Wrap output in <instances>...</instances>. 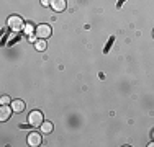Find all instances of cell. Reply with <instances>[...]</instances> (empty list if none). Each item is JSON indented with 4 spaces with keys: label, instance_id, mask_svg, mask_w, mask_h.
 <instances>
[{
    "label": "cell",
    "instance_id": "cell-12",
    "mask_svg": "<svg viewBox=\"0 0 154 147\" xmlns=\"http://www.w3.org/2000/svg\"><path fill=\"white\" fill-rule=\"evenodd\" d=\"M49 3H51V0H41V5L43 7H49Z\"/></svg>",
    "mask_w": 154,
    "mask_h": 147
},
{
    "label": "cell",
    "instance_id": "cell-7",
    "mask_svg": "<svg viewBox=\"0 0 154 147\" xmlns=\"http://www.w3.org/2000/svg\"><path fill=\"white\" fill-rule=\"evenodd\" d=\"M25 106H26V105H25V103L21 101V100H15V101H12V110H13L15 113H21V111L25 110Z\"/></svg>",
    "mask_w": 154,
    "mask_h": 147
},
{
    "label": "cell",
    "instance_id": "cell-1",
    "mask_svg": "<svg viewBox=\"0 0 154 147\" xmlns=\"http://www.w3.org/2000/svg\"><path fill=\"white\" fill-rule=\"evenodd\" d=\"M7 25H8V28L12 29V31H15V33L25 29V23H23V20H21V16H18V15H12V16H8Z\"/></svg>",
    "mask_w": 154,
    "mask_h": 147
},
{
    "label": "cell",
    "instance_id": "cell-8",
    "mask_svg": "<svg viewBox=\"0 0 154 147\" xmlns=\"http://www.w3.org/2000/svg\"><path fill=\"white\" fill-rule=\"evenodd\" d=\"M35 47H36V51H45L48 47V44H46L45 39H38V41L35 43Z\"/></svg>",
    "mask_w": 154,
    "mask_h": 147
},
{
    "label": "cell",
    "instance_id": "cell-13",
    "mask_svg": "<svg viewBox=\"0 0 154 147\" xmlns=\"http://www.w3.org/2000/svg\"><path fill=\"white\" fill-rule=\"evenodd\" d=\"M152 34H154V33H152Z\"/></svg>",
    "mask_w": 154,
    "mask_h": 147
},
{
    "label": "cell",
    "instance_id": "cell-11",
    "mask_svg": "<svg viewBox=\"0 0 154 147\" xmlns=\"http://www.w3.org/2000/svg\"><path fill=\"white\" fill-rule=\"evenodd\" d=\"M33 31V28H31V25H25V33H28V34H30V33Z\"/></svg>",
    "mask_w": 154,
    "mask_h": 147
},
{
    "label": "cell",
    "instance_id": "cell-5",
    "mask_svg": "<svg viewBox=\"0 0 154 147\" xmlns=\"http://www.w3.org/2000/svg\"><path fill=\"white\" fill-rule=\"evenodd\" d=\"M12 106L8 105H2V108H0V121H7L10 118V113H12Z\"/></svg>",
    "mask_w": 154,
    "mask_h": 147
},
{
    "label": "cell",
    "instance_id": "cell-2",
    "mask_svg": "<svg viewBox=\"0 0 154 147\" xmlns=\"http://www.w3.org/2000/svg\"><path fill=\"white\" fill-rule=\"evenodd\" d=\"M28 123H30L33 128L41 126V124L45 123V119H43V113L41 111H31L30 116H28Z\"/></svg>",
    "mask_w": 154,
    "mask_h": 147
},
{
    "label": "cell",
    "instance_id": "cell-6",
    "mask_svg": "<svg viewBox=\"0 0 154 147\" xmlns=\"http://www.w3.org/2000/svg\"><path fill=\"white\" fill-rule=\"evenodd\" d=\"M51 7L56 12H62L66 10V0H51Z\"/></svg>",
    "mask_w": 154,
    "mask_h": 147
},
{
    "label": "cell",
    "instance_id": "cell-3",
    "mask_svg": "<svg viewBox=\"0 0 154 147\" xmlns=\"http://www.w3.org/2000/svg\"><path fill=\"white\" fill-rule=\"evenodd\" d=\"M35 33H36V36H38L39 39H46V38L51 36V26L49 25H38L36 29H35Z\"/></svg>",
    "mask_w": 154,
    "mask_h": 147
},
{
    "label": "cell",
    "instance_id": "cell-9",
    "mask_svg": "<svg viewBox=\"0 0 154 147\" xmlns=\"http://www.w3.org/2000/svg\"><path fill=\"white\" fill-rule=\"evenodd\" d=\"M41 131L46 132V134H49V132L53 131V124H51V123H43L41 124Z\"/></svg>",
    "mask_w": 154,
    "mask_h": 147
},
{
    "label": "cell",
    "instance_id": "cell-10",
    "mask_svg": "<svg viewBox=\"0 0 154 147\" xmlns=\"http://www.w3.org/2000/svg\"><path fill=\"white\" fill-rule=\"evenodd\" d=\"M0 103H2V105H7V103H10V97H7V95H3V97L0 98Z\"/></svg>",
    "mask_w": 154,
    "mask_h": 147
},
{
    "label": "cell",
    "instance_id": "cell-4",
    "mask_svg": "<svg viewBox=\"0 0 154 147\" xmlns=\"http://www.w3.org/2000/svg\"><path fill=\"white\" fill-rule=\"evenodd\" d=\"M28 144L31 147H38L41 144V136H39L38 132H31V134L28 136Z\"/></svg>",
    "mask_w": 154,
    "mask_h": 147
}]
</instances>
